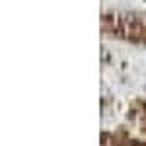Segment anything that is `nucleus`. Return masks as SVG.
I'll return each mask as SVG.
<instances>
[]
</instances>
